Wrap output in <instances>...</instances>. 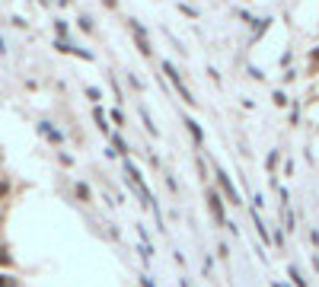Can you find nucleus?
I'll return each mask as SVG.
<instances>
[{
    "mask_svg": "<svg viewBox=\"0 0 319 287\" xmlns=\"http://www.w3.org/2000/svg\"><path fill=\"white\" fill-rule=\"evenodd\" d=\"M163 70H166V74H169V80H172V87H176V90H179V96H182V99H185L188 105H192L195 99H192V93H188V90H185V83L179 80V74H176V67H172V64L166 61V64H163Z\"/></svg>",
    "mask_w": 319,
    "mask_h": 287,
    "instance_id": "nucleus-1",
    "label": "nucleus"
},
{
    "mask_svg": "<svg viewBox=\"0 0 319 287\" xmlns=\"http://www.w3.org/2000/svg\"><path fill=\"white\" fill-rule=\"evenodd\" d=\"M208 205H211V214H214L217 223H227V214H223V205H220V195H217V191H208Z\"/></svg>",
    "mask_w": 319,
    "mask_h": 287,
    "instance_id": "nucleus-2",
    "label": "nucleus"
},
{
    "mask_svg": "<svg viewBox=\"0 0 319 287\" xmlns=\"http://www.w3.org/2000/svg\"><path fill=\"white\" fill-rule=\"evenodd\" d=\"M217 179H220V188H223V195H227V201H233V205H240V195H236V188L230 185V179L223 169H217Z\"/></svg>",
    "mask_w": 319,
    "mask_h": 287,
    "instance_id": "nucleus-3",
    "label": "nucleus"
},
{
    "mask_svg": "<svg viewBox=\"0 0 319 287\" xmlns=\"http://www.w3.org/2000/svg\"><path fill=\"white\" fill-rule=\"evenodd\" d=\"M185 125H188V131H192V137H195V140H201V128H198V125L192 122V118H188V122H185Z\"/></svg>",
    "mask_w": 319,
    "mask_h": 287,
    "instance_id": "nucleus-4",
    "label": "nucleus"
},
{
    "mask_svg": "<svg viewBox=\"0 0 319 287\" xmlns=\"http://www.w3.org/2000/svg\"><path fill=\"white\" fill-rule=\"evenodd\" d=\"M0 287H13V281H10L7 274H0Z\"/></svg>",
    "mask_w": 319,
    "mask_h": 287,
    "instance_id": "nucleus-5",
    "label": "nucleus"
},
{
    "mask_svg": "<svg viewBox=\"0 0 319 287\" xmlns=\"http://www.w3.org/2000/svg\"><path fill=\"white\" fill-rule=\"evenodd\" d=\"M0 195H7V185H0Z\"/></svg>",
    "mask_w": 319,
    "mask_h": 287,
    "instance_id": "nucleus-6",
    "label": "nucleus"
}]
</instances>
